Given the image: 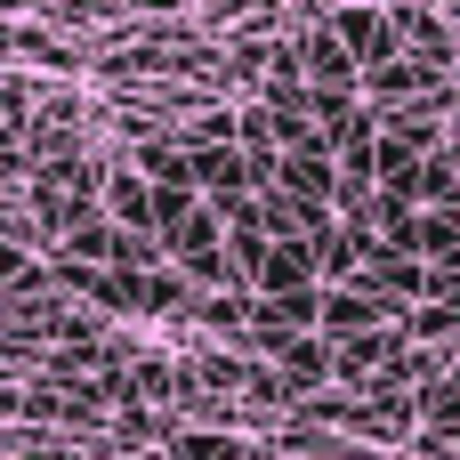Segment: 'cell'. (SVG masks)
<instances>
[{
  "label": "cell",
  "mask_w": 460,
  "mask_h": 460,
  "mask_svg": "<svg viewBox=\"0 0 460 460\" xmlns=\"http://www.w3.org/2000/svg\"><path fill=\"white\" fill-rule=\"evenodd\" d=\"M24 275H32V259H24V243H8V234H0V291H16Z\"/></svg>",
  "instance_id": "obj_1"
}]
</instances>
